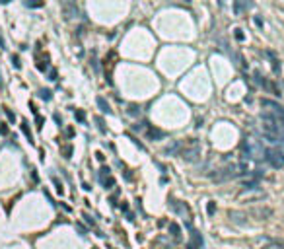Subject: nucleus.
Returning <instances> with one entry per match:
<instances>
[{
  "mask_svg": "<svg viewBox=\"0 0 284 249\" xmlns=\"http://www.w3.org/2000/svg\"><path fill=\"white\" fill-rule=\"evenodd\" d=\"M181 148H183V146H181V142H173V144L171 146H168V148H165V154H168V156H173V154H181Z\"/></svg>",
  "mask_w": 284,
  "mask_h": 249,
  "instance_id": "obj_9",
  "label": "nucleus"
},
{
  "mask_svg": "<svg viewBox=\"0 0 284 249\" xmlns=\"http://www.w3.org/2000/svg\"><path fill=\"white\" fill-rule=\"evenodd\" d=\"M84 218H86V222H88V224H92V226H93V224H95V222H93V220H92V218H90V216H88V214H84Z\"/></svg>",
  "mask_w": 284,
  "mask_h": 249,
  "instance_id": "obj_31",
  "label": "nucleus"
},
{
  "mask_svg": "<svg viewBox=\"0 0 284 249\" xmlns=\"http://www.w3.org/2000/svg\"><path fill=\"white\" fill-rule=\"evenodd\" d=\"M265 249H282L280 245H269V247H265Z\"/></svg>",
  "mask_w": 284,
  "mask_h": 249,
  "instance_id": "obj_34",
  "label": "nucleus"
},
{
  "mask_svg": "<svg viewBox=\"0 0 284 249\" xmlns=\"http://www.w3.org/2000/svg\"><path fill=\"white\" fill-rule=\"evenodd\" d=\"M95 123H98L99 132H105V125H103V119H101V117H95Z\"/></svg>",
  "mask_w": 284,
  "mask_h": 249,
  "instance_id": "obj_21",
  "label": "nucleus"
},
{
  "mask_svg": "<svg viewBox=\"0 0 284 249\" xmlns=\"http://www.w3.org/2000/svg\"><path fill=\"white\" fill-rule=\"evenodd\" d=\"M72 134H74V128L68 127V128H66V136H72Z\"/></svg>",
  "mask_w": 284,
  "mask_h": 249,
  "instance_id": "obj_30",
  "label": "nucleus"
},
{
  "mask_svg": "<svg viewBox=\"0 0 284 249\" xmlns=\"http://www.w3.org/2000/svg\"><path fill=\"white\" fill-rule=\"evenodd\" d=\"M199 156H200L199 146H193V148H185V150H181V158L185 162H195Z\"/></svg>",
  "mask_w": 284,
  "mask_h": 249,
  "instance_id": "obj_3",
  "label": "nucleus"
},
{
  "mask_svg": "<svg viewBox=\"0 0 284 249\" xmlns=\"http://www.w3.org/2000/svg\"><path fill=\"white\" fill-rule=\"evenodd\" d=\"M105 177H109V167H101V169H99V181L105 179Z\"/></svg>",
  "mask_w": 284,
  "mask_h": 249,
  "instance_id": "obj_19",
  "label": "nucleus"
},
{
  "mask_svg": "<svg viewBox=\"0 0 284 249\" xmlns=\"http://www.w3.org/2000/svg\"><path fill=\"white\" fill-rule=\"evenodd\" d=\"M39 97L45 99V101H51V99H53V92H51V89H41V92H39Z\"/></svg>",
  "mask_w": 284,
  "mask_h": 249,
  "instance_id": "obj_13",
  "label": "nucleus"
},
{
  "mask_svg": "<svg viewBox=\"0 0 284 249\" xmlns=\"http://www.w3.org/2000/svg\"><path fill=\"white\" fill-rule=\"evenodd\" d=\"M233 35H236V39H238V41H243V33H241V29H236V33H233Z\"/></svg>",
  "mask_w": 284,
  "mask_h": 249,
  "instance_id": "obj_27",
  "label": "nucleus"
},
{
  "mask_svg": "<svg viewBox=\"0 0 284 249\" xmlns=\"http://www.w3.org/2000/svg\"><path fill=\"white\" fill-rule=\"evenodd\" d=\"M4 113H6V117H8V121H10V123H14V121H16V115H14L12 111H10V109H6V107H4Z\"/></svg>",
  "mask_w": 284,
  "mask_h": 249,
  "instance_id": "obj_23",
  "label": "nucleus"
},
{
  "mask_svg": "<svg viewBox=\"0 0 284 249\" xmlns=\"http://www.w3.org/2000/svg\"><path fill=\"white\" fill-rule=\"evenodd\" d=\"M169 204H171V208L177 212V214H187V216H189V208H187L185 204H181L179 201H175V198H169Z\"/></svg>",
  "mask_w": 284,
  "mask_h": 249,
  "instance_id": "obj_6",
  "label": "nucleus"
},
{
  "mask_svg": "<svg viewBox=\"0 0 284 249\" xmlns=\"http://www.w3.org/2000/svg\"><path fill=\"white\" fill-rule=\"evenodd\" d=\"M169 232H171V235L175 237V240H179V237H181V228H179L175 222H171V224H169Z\"/></svg>",
  "mask_w": 284,
  "mask_h": 249,
  "instance_id": "obj_10",
  "label": "nucleus"
},
{
  "mask_svg": "<svg viewBox=\"0 0 284 249\" xmlns=\"http://www.w3.org/2000/svg\"><path fill=\"white\" fill-rule=\"evenodd\" d=\"M12 64H14V68H22V62H20L18 55H12Z\"/></svg>",
  "mask_w": 284,
  "mask_h": 249,
  "instance_id": "obj_20",
  "label": "nucleus"
},
{
  "mask_svg": "<svg viewBox=\"0 0 284 249\" xmlns=\"http://www.w3.org/2000/svg\"><path fill=\"white\" fill-rule=\"evenodd\" d=\"M95 103H98V107L101 109V113H107V115H111V113H113L111 107H109V103L103 97H95Z\"/></svg>",
  "mask_w": 284,
  "mask_h": 249,
  "instance_id": "obj_8",
  "label": "nucleus"
},
{
  "mask_svg": "<svg viewBox=\"0 0 284 249\" xmlns=\"http://www.w3.org/2000/svg\"><path fill=\"white\" fill-rule=\"evenodd\" d=\"M61 150H62V154H64V158H70V156H72V146H70V144L62 146Z\"/></svg>",
  "mask_w": 284,
  "mask_h": 249,
  "instance_id": "obj_18",
  "label": "nucleus"
},
{
  "mask_svg": "<svg viewBox=\"0 0 284 249\" xmlns=\"http://www.w3.org/2000/svg\"><path fill=\"white\" fill-rule=\"evenodd\" d=\"M35 123H37V128L43 127V123H45V119L41 117V115H35Z\"/></svg>",
  "mask_w": 284,
  "mask_h": 249,
  "instance_id": "obj_26",
  "label": "nucleus"
},
{
  "mask_svg": "<svg viewBox=\"0 0 284 249\" xmlns=\"http://www.w3.org/2000/svg\"><path fill=\"white\" fill-rule=\"evenodd\" d=\"M191 237H193V240L187 243V249H200V247H202V237H200L199 232L193 230L191 232Z\"/></svg>",
  "mask_w": 284,
  "mask_h": 249,
  "instance_id": "obj_5",
  "label": "nucleus"
},
{
  "mask_svg": "<svg viewBox=\"0 0 284 249\" xmlns=\"http://www.w3.org/2000/svg\"><path fill=\"white\" fill-rule=\"evenodd\" d=\"M206 212H208L210 216H212V214H214V212H216V204H214V202H212V201L208 202V206H206Z\"/></svg>",
  "mask_w": 284,
  "mask_h": 249,
  "instance_id": "obj_22",
  "label": "nucleus"
},
{
  "mask_svg": "<svg viewBox=\"0 0 284 249\" xmlns=\"http://www.w3.org/2000/svg\"><path fill=\"white\" fill-rule=\"evenodd\" d=\"M146 136H148V140H162V138L165 136V132H163L162 128L148 127V128H146Z\"/></svg>",
  "mask_w": 284,
  "mask_h": 249,
  "instance_id": "obj_4",
  "label": "nucleus"
},
{
  "mask_svg": "<svg viewBox=\"0 0 284 249\" xmlns=\"http://www.w3.org/2000/svg\"><path fill=\"white\" fill-rule=\"evenodd\" d=\"M144 125H146V123H136V125H132V128H134V131H142Z\"/></svg>",
  "mask_w": 284,
  "mask_h": 249,
  "instance_id": "obj_28",
  "label": "nucleus"
},
{
  "mask_svg": "<svg viewBox=\"0 0 284 249\" xmlns=\"http://www.w3.org/2000/svg\"><path fill=\"white\" fill-rule=\"evenodd\" d=\"M101 183H103V187H105V189H113V187H115V179L109 175V177L101 179Z\"/></svg>",
  "mask_w": 284,
  "mask_h": 249,
  "instance_id": "obj_14",
  "label": "nucleus"
},
{
  "mask_svg": "<svg viewBox=\"0 0 284 249\" xmlns=\"http://www.w3.org/2000/svg\"><path fill=\"white\" fill-rule=\"evenodd\" d=\"M25 6H31V8H39V6H43L41 0H25Z\"/></svg>",
  "mask_w": 284,
  "mask_h": 249,
  "instance_id": "obj_17",
  "label": "nucleus"
},
{
  "mask_svg": "<svg viewBox=\"0 0 284 249\" xmlns=\"http://www.w3.org/2000/svg\"><path fill=\"white\" fill-rule=\"evenodd\" d=\"M10 0H0V4H8Z\"/></svg>",
  "mask_w": 284,
  "mask_h": 249,
  "instance_id": "obj_36",
  "label": "nucleus"
},
{
  "mask_svg": "<svg viewBox=\"0 0 284 249\" xmlns=\"http://www.w3.org/2000/svg\"><path fill=\"white\" fill-rule=\"evenodd\" d=\"M257 187H259V179L257 177L249 179V181H243V189H257Z\"/></svg>",
  "mask_w": 284,
  "mask_h": 249,
  "instance_id": "obj_12",
  "label": "nucleus"
},
{
  "mask_svg": "<svg viewBox=\"0 0 284 249\" xmlns=\"http://www.w3.org/2000/svg\"><path fill=\"white\" fill-rule=\"evenodd\" d=\"M255 24L259 25V27H263V22H261V18H255Z\"/></svg>",
  "mask_w": 284,
  "mask_h": 249,
  "instance_id": "obj_32",
  "label": "nucleus"
},
{
  "mask_svg": "<svg viewBox=\"0 0 284 249\" xmlns=\"http://www.w3.org/2000/svg\"><path fill=\"white\" fill-rule=\"evenodd\" d=\"M230 218H232V222L233 224H239V226H243V224H247V220H245V214H241V212H230Z\"/></svg>",
  "mask_w": 284,
  "mask_h": 249,
  "instance_id": "obj_7",
  "label": "nucleus"
},
{
  "mask_svg": "<svg viewBox=\"0 0 284 249\" xmlns=\"http://www.w3.org/2000/svg\"><path fill=\"white\" fill-rule=\"evenodd\" d=\"M0 47H4V37L0 35Z\"/></svg>",
  "mask_w": 284,
  "mask_h": 249,
  "instance_id": "obj_35",
  "label": "nucleus"
},
{
  "mask_svg": "<svg viewBox=\"0 0 284 249\" xmlns=\"http://www.w3.org/2000/svg\"><path fill=\"white\" fill-rule=\"evenodd\" d=\"M37 68H39L41 72H45L47 68H49V56H47L45 61H39V62H37Z\"/></svg>",
  "mask_w": 284,
  "mask_h": 249,
  "instance_id": "obj_15",
  "label": "nucleus"
},
{
  "mask_svg": "<svg viewBox=\"0 0 284 249\" xmlns=\"http://www.w3.org/2000/svg\"><path fill=\"white\" fill-rule=\"evenodd\" d=\"M76 230H78V234L80 235H88V230H86L82 224H76Z\"/></svg>",
  "mask_w": 284,
  "mask_h": 249,
  "instance_id": "obj_24",
  "label": "nucleus"
},
{
  "mask_svg": "<svg viewBox=\"0 0 284 249\" xmlns=\"http://www.w3.org/2000/svg\"><path fill=\"white\" fill-rule=\"evenodd\" d=\"M55 121H56V123H59V127H61V125H62V121H61V117H59V115H56V113H55Z\"/></svg>",
  "mask_w": 284,
  "mask_h": 249,
  "instance_id": "obj_33",
  "label": "nucleus"
},
{
  "mask_svg": "<svg viewBox=\"0 0 284 249\" xmlns=\"http://www.w3.org/2000/svg\"><path fill=\"white\" fill-rule=\"evenodd\" d=\"M261 105L263 107H267L269 111L276 113V115H280V117H284V107L278 103V101H272V99H261Z\"/></svg>",
  "mask_w": 284,
  "mask_h": 249,
  "instance_id": "obj_2",
  "label": "nucleus"
},
{
  "mask_svg": "<svg viewBox=\"0 0 284 249\" xmlns=\"http://www.w3.org/2000/svg\"><path fill=\"white\" fill-rule=\"evenodd\" d=\"M20 128H22V132L25 134V138H27L29 142H33V134H31V131H29V127H27V123L23 121L22 125H20Z\"/></svg>",
  "mask_w": 284,
  "mask_h": 249,
  "instance_id": "obj_11",
  "label": "nucleus"
},
{
  "mask_svg": "<svg viewBox=\"0 0 284 249\" xmlns=\"http://www.w3.org/2000/svg\"><path fill=\"white\" fill-rule=\"evenodd\" d=\"M49 80H53V82L56 80V70H55V68H53V70L49 72Z\"/></svg>",
  "mask_w": 284,
  "mask_h": 249,
  "instance_id": "obj_29",
  "label": "nucleus"
},
{
  "mask_svg": "<svg viewBox=\"0 0 284 249\" xmlns=\"http://www.w3.org/2000/svg\"><path fill=\"white\" fill-rule=\"evenodd\" d=\"M129 113H131V115H138L140 109L136 107V105H129Z\"/></svg>",
  "mask_w": 284,
  "mask_h": 249,
  "instance_id": "obj_25",
  "label": "nucleus"
},
{
  "mask_svg": "<svg viewBox=\"0 0 284 249\" xmlns=\"http://www.w3.org/2000/svg\"><path fill=\"white\" fill-rule=\"evenodd\" d=\"M265 160L270 164V167H282L284 165V154L280 150H265Z\"/></svg>",
  "mask_w": 284,
  "mask_h": 249,
  "instance_id": "obj_1",
  "label": "nucleus"
},
{
  "mask_svg": "<svg viewBox=\"0 0 284 249\" xmlns=\"http://www.w3.org/2000/svg\"><path fill=\"white\" fill-rule=\"evenodd\" d=\"M76 119H78V123H86V113L82 111V109H76Z\"/></svg>",
  "mask_w": 284,
  "mask_h": 249,
  "instance_id": "obj_16",
  "label": "nucleus"
}]
</instances>
